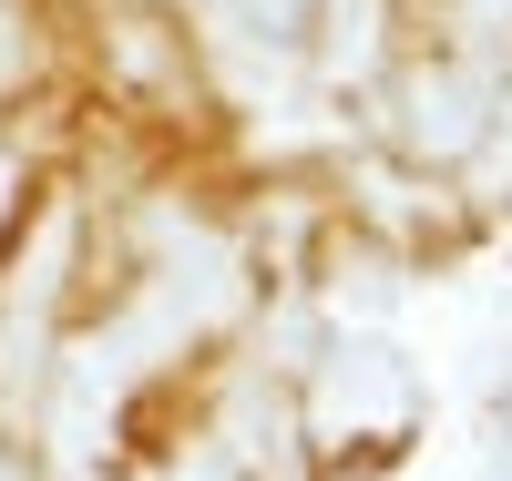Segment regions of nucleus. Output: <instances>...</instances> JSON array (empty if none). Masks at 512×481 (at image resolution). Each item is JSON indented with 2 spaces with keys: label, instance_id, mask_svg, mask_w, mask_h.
<instances>
[{
  "label": "nucleus",
  "instance_id": "f03ea898",
  "mask_svg": "<svg viewBox=\"0 0 512 481\" xmlns=\"http://www.w3.org/2000/svg\"><path fill=\"white\" fill-rule=\"evenodd\" d=\"M420 113V144H431V154H461V144H472L482 134V72H420V93H410Z\"/></svg>",
  "mask_w": 512,
  "mask_h": 481
},
{
  "label": "nucleus",
  "instance_id": "f257e3e1",
  "mask_svg": "<svg viewBox=\"0 0 512 481\" xmlns=\"http://www.w3.org/2000/svg\"><path fill=\"white\" fill-rule=\"evenodd\" d=\"M328 430H390L400 410H410V379L390 369V359H379V348H359V359H338L328 369Z\"/></svg>",
  "mask_w": 512,
  "mask_h": 481
},
{
  "label": "nucleus",
  "instance_id": "7ed1b4c3",
  "mask_svg": "<svg viewBox=\"0 0 512 481\" xmlns=\"http://www.w3.org/2000/svg\"><path fill=\"white\" fill-rule=\"evenodd\" d=\"M21 72V21H0V82Z\"/></svg>",
  "mask_w": 512,
  "mask_h": 481
},
{
  "label": "nucleus",
  "instance_id": "39448f33",
  "mask_svg": "<svg viewBox=\"0 0 512 481\" xmlns=\"http://www.w3.org/2000/svg\"><path fill=\"white\" fill-rule=\"evenodd\" d=\"M0 205H11V154H0Z\"/></svg>",
  "mask_w": 512,
  "mask_h": 481
},
{
  "label": "nucleus",
  "instance_id": "423d86ee",
  "mask_svg": "<svg viewBox=\"0 0 512 481\" xmlns=\"http://www.w3.org/2000/svg\"><path fill=\"white\" fill-rule=\"evenodd\" d=\"M0 481H21V471H11V461H0Z\"/></svg>",
  "mask_w": 512,
  "mask_h": 481
},
{
  "label": "nucleus",
  "instance_id": "0eeeda50",
  "mask_svg": "<svg viewBox=\"0 0 512 481\" xmlns=\"http://www.w3.org/2000/svg\"><path fill=\"white\" fill-rule=\"evenodd\" d=\"M482 11H502V0H482Z\"/></svg>",
  "mask_w": 512,
  "mask_h": 481
},
{
  "label": "nucleus",
  "instance_id": "20e7f679",
  "mask_svg": "<svg viewBox=\"0 0 512 481\" xmlns=\"http://www.w3.org/2000/svg\"><path fill=\"white\" fill-rule=\"evenodd\" d=\"M256 11H267V31H287L297 11H308V0H256Z\"/></svg>",
  "mask_w": 512,
  "mask_h": 481
}]
</instances>
